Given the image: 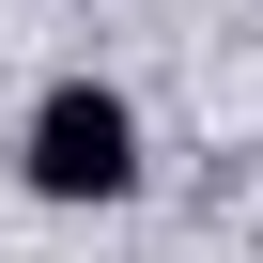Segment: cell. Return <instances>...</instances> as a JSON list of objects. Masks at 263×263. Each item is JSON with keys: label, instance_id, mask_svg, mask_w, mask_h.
Segmentation results:
<instances>
[{"label": "cell", "instance_id": "1", "mask_svg": "<svg viewBox=\"0 0 263 263\" xmlns=\"http://www.w3.org/2000/svg\"><path fill=\"white\" fill-rule=\"evenodd\" d=\"M16 171H31V201H124L140 186V108H124L108 78H47Z\"/></svg>", "mask_w": 263, "mask_h": 263}]
</instances>
